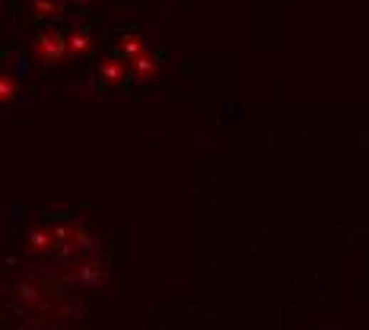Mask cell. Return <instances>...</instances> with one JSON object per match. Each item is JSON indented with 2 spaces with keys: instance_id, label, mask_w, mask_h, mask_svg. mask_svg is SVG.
Segmentation results:
<instances>
[{
  "instance_id": "obj_1",
  "label": "cell",
  "mask_w": 369,
  "mask_h": 330,
  "mask_svg": "<svg viewBox=\"0 0 369 330\" xmlns=\"http://www.w3.org/2000/svg\"><path fill=\"white\" fill-rule=\"evenodd\" d=\"M36 51L45 64H58V60H64V38L54 29H42L36 38Z\"/></svg>"
},
{
  "instance_id": "obj_2",
  "label": "cell",
  "mask_w": 369,
  "mask_h": 330,
  "mask_svg": "<svg viewBox=\"0 0 369 330\" xmlns=\"http://www.w3.org/2000/svg\"><path fill=\"white\" fill-rule=\"evenodd\" d=\"M143 51H147V48H143ZM143 51H137L134 54V58H128V70L131 73H137L140 80H150V77H156V73H160V54H156V58H150V54H143Z\"/></svg>"
},
{
  "instance_id": "obj_3",
  "label": "cell",
  "mask_w": 369,
  "mask_h": 330,
  "mask_svg": "<svg viewBox=\"0 0 369 330\" xmlns=\"http://www.w3.org/2000/svg\"><path fill=\"white\" fill-rule=\"evenodd\" d=\"M93 48V38L86 29H73L71 36L64 38V58H86Z\"/></svg>"
},
{
  "instance_id": "obj_4",
  "label": "cell",
  "mask_w": 369,
  "mask_h": 330,
  "mask_svg": "<svg viewBox=\"0 0 369 330\" xmlns=\"http://www.w3.org/2000/svg\"><path fill=\"white\" fill-rule=\"evenodd\" d=\"M147 48V41H143L137 32H131V36H121V41H118V54L121 58H134L137 51H143Z\"/></svg>"
},
{
  "instance_id": "obj_5",
  "label": "cell",
  "mask_w": 369,
  "mask_h": 330,
  "mask_svg": "<svg viewBox=\"0 0 369 330\" xmlns=\"http://www.w3.org/2000/svg\"><path fill=\"white\" fill-rule=\"evenodd\" d=\"M102 77L118 86L121 80H128V64H121V60H105V64H102Z\"/></svg>"
},
{
  "instance_id": "obj_6",
  "label": "cell",
  "mask_w": 369,
  "mask_h": 330,
  "mask_svg": "<svg viewBox=\"0 0 369 330\" xmlns=\"http://www.w3.org/2000/svg\"><path fill=\"white\" fill-rule=\"evenodd\" d=\"M36 16L38 19H48V16H61V10H64V4L61 0H36Z\"/></svg>"
},
{
  "instance_id": "obj_7",
  "label": "cell",
  "mask_w": 369,
  "mask_h": 330,
  "mask_svg": "<svg viewBox=\"0 0 369 330\" xmlns=\"http://www.w3.org/2000/svg\"><path fill=\"white\" fill-rule=\"evenodd\" d=\"M16 95V82L10 77H0V102H10Z\"/></svg>"
}]
</instances>
